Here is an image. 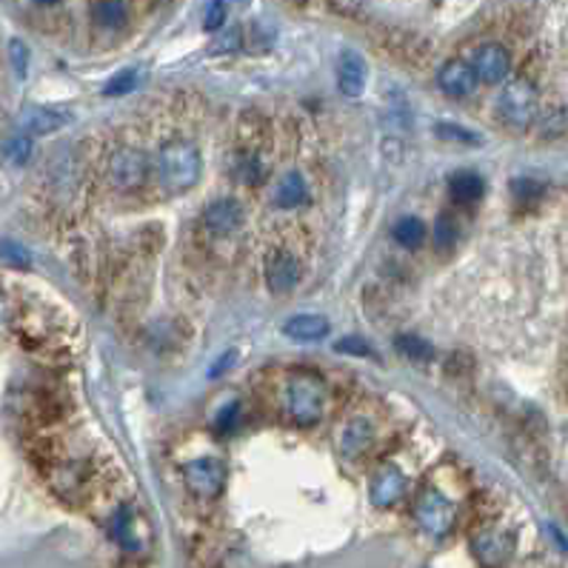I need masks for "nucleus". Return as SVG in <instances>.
I'll use <instances>...</instances> for the list:
<instances>
[{"instance_id": "nucleus-1", "label": "nucleus", "mask_w": 568, "mask_h": 568, "mask_svg": "<svg viewBox=\"0 0 568 568\" xmlns=\"http://www.w3.org/2000/svg\"><path fill=\"white\" fill-rule=\"evenodd\" d=\"M158 183L166 194H183L201 181V152L192 141H169L158 152Z\"/></svg>"}, {"instance_id": "nucleus-2", "label": "nucleus", "mask_w": 568, "mask_h": 568, "mask_svg": "<svg viewBox=\"0 0 568 568\" xmlns=\"http://www.w3.org/2000/svg\"><path fill=\"white\" fill-rule=\"evenodd\" d=\"M286 408L297 426H315L326 408V383L315 372H295L286 386Z\"/></svg>"}, {"instance_id": "nucleus-3", "label": "nucleus", "mask_w": 568, "mask_h": 568, "mask_svg": "<svg viewBox=\"0 0 568 568\" xmlns=\"http://www.w3.org/2000/svg\"><path fill=\"white\" fill-rule=\"evenodd\" d=\"M497 112L508 126H531L537 121V112H540V94H537L535 83L526 81V78L506 83V89L497 98Z\"/></svg>"}, {"instance_id": "nucleus-4", "label": "nucleus", "mask_w": 568, "mask_h": 568, "mask_svg": "<svg viewBox=\"0 0 568 568\" xmlns=\"http://www.w3.org/2000/svg\"><path fill=\"white\" fill-rule=\"evenodd\" d=\"M415 520L428 537H446L457 526V508L437 488H423L415 503Z\"/></svg>"}, {"instance_id": "nucleus-5", "label": "nucleus", "mask_w": 568, "mask_h": 568, "mask_svg": "<svg viewBox=\"0 0 568 568\" xmlns=\"http://www.w3.org/2000/svg\"><path fill=\"white\" fill-rule=\"evenodd\" d=\"M152 163L149 154L134 146H121L109 158V183L118 192H138L149 181Z\"/></svg>"}, {"instance_id": "nucleus-6", "label": "nucleus", "mask_w": 568, "mask_h": 568, "mask_svg": "<svg viewBox=\"0 0 568 568\" xmlns=\"http://www.w3.org/2000/svg\"><path fill=\"white\" fill-rule=\"evenodd\" d=\"M471 551L486 568H506L517 551V540L506 528H480L471 537Z\"/></svg>"}, {"instance_id": "nucleus-7", "label": "nucleus", "mask_w": 568, "mask_h": 568, "mask_svg": "<svg viewBox=\"0 0 568 568\" xmlns=\"http://www.w3.org/2000/svg\"><path fill=\"white\" fill-rule=\"evenodd\" d=\"M226 466L217 457H194L183 466V480L194 495L214 500L226 488Z\"/></svg>"}, {"instance_id": "nucleus-8", "label": "nucleus", "mask_w": 568, "mask_h": 568, "mask_svg": "<svg viewBox=\"0 0 568 568\" xmlns=\"http://www.w3.org/2000/svg\"><path fill=\"white\" fill-rule=\"evenodd\" d=\"M49 486L61 500L81 503L89 495V468L78 460H54L47 471Z\"/></svg>"}, {"instance_id": "nucleus-9", "label": "nucleus", "mask_w": 568, "mask_h": 568, "mask_svg": "<svg viewBox=\"0 0 568 568\" xmlns=\"http://www.w3.org/2000/svg\"><path fill=\"white\" fill-rule=\"evenodd\" d=\"M301 281V263L292 252H272L266 257V283L274 295H286Z\"/></svg>"}, {"instance_id": "nucleus-10", "label": "nucleus", "mask_w": 568, "mask_h": 568, "mask_svg": "<svg viewBox=\"0 0 568 568\" xmlns=\"http://www.w3.org/2000/svg\"><path fill=\"white\" fill-rule=\"evenodd\" d=\"M471 67H475L477 81L503 83L508 78V72H511V58H508V52L500 43H486V47H480L475 52Z\"/></svg>"}, {"instance_id": "nucleus-11", "label": "nucleus", "mask_w": 568, "mask_h": 568, "mask_svg": "<svg viewBox=\"0 0 568 568\" xmlns=\"http://www.w3.org/2000/svg\"><path fill=\"white\" fill-rule=\"evenodd\" d=\"M112 537L121 542V548L129 551V555H143V551H146V528H143V520L134 515L132 508H121V511L114 515Z\"/></svg>"}, {"instance_id": "nucleus-12", "label": "nucleus", "mask_w": 568, "mask_h": 568, "mask_svg": "<svg viewBox=\"0 0 568 568\" xmlns=\"http://www.w3.org/2000/svg\"><path fill=\"white\" fill-rule=\"evenodd\" d=\"M203 226H206V232L214 234V237H229V234H234L243 226L241 203L229 201V197L214 201L212 206H206V212H203Z\"/></svg>"}, {"instance_id": "nucleus-13", "label": "nucleus", "mask_w": 568, "mask_h": 568, "mask_svg": "<svg viewBox=\"0 0 568 568\" xmlns=\"http://www.w3.org/2000/svg\"><path fill=\"white\" fill-rule=\"evenodd\" d=\"M406 495V475L397 466H383L372 480V503L377 508H392Z\"/></svg>"}, {"instance_id": "nucleus-14", "label": "nucleus", "mask_w": 568, "mask_h": 568, "mask_svg": "<svg viewBox=\"0 0 568 568\" xmlns=\"http://www.w3.org/2000/svg\"><path fill=\"white\" fill-rule=\"evenodd\" d=\"M437 83H440V89L448 98H468L477 87L475 67L466 61H448L440 69V74H437Z\"/></svg>"}, {"instance_id": "nucleus-15", "label": "nucleus", "mask_w": 568, "mask_h": 568, "mask_svg": "<svg viewBox=\"0 0 568 568\" xmlns=\"http://www.w3.org/2000/svg\"><path fill=\"white\" fill-rule=\"evenodd\" d=\"M372 423L363 420V417H355L348 420L346 426L341 428V437H337V448H341L343 460H361L363 455L372 446Z\"/></svg>"}, {"instance_id": "nucleus-16", "label": "nucleus", "mask_w": 568, "mask_h": 568, "mask_svg": "<svg viewBox=\"0 0 568 568\" xmlns=\"http://www.w3.org/2000/svg\"><path fill=\"white\" fill-rule=\"evenodd\" d=\"M337 87L346 98H361L366 89V61L352 49H346L337 61Z\"/></svg>"}, {"instance_id": "nucleus-17", "label": "nucleus", "mask_w": 568, "mask_h": 568, "mask_svg": "<svg viewBox=\"0 0 568 568\" xmlns=\"http://www.w3.org/2000/svg\"><path fill=\"white\" fill-rule=\"evenodd\" d=\"M283 335L301 343H317L328 335V321L321 315H295L283 323Z\"/></svg>"}, {"instance_id": "nucleus-18", "label": "nucleus", "mask_w": 568, "mask_h": 568, "mask_svg": "<svg viewBox=\"0 0 568 568\" xmlns=\"http://www.w3.org/2000/svg\"><path fill=\"white\" fill-rule=\"evenodd\" d=\"M448 192H452V201L457 206H477L483 201V194H486V183L475 172H457L448 183Z\"/></svg>"}, {"instance_id": "nucleus-19", "label": "nucleus", "mask_w": 568, "mask_h": 568, "mask_svg": "<svg viewBox=\"0 0 568 568\" xmlns=\"http://www.w3.org/2000/svg\"><path fill=\"white\" fill-rule=\"evenodd\" d=\"M274 203L281 209H301L308 203V186L301 172H286L274 189Z\"/></svg>"}, {"instance_id": "nucleus-20", "label": "nucleus", "mask_w": 568, "mask_h": 568, "mask_svg": "<svg viewBox=\"0 0 568 568\" xmlns=\"http://www.w3.org/2000/svg\"><path fill=\"white\" fill-rule=\"evenodd\" d=\"M92 14L103 29H121L129 18V9L123 0H94Z\"/></svg>"}, {"instance_id": "nucleus-21", "label": "nucleus", "mask_w": 568, "mask_h": 568, "mask_svg": "<svg viewBox=\"0 0 568 568\" xmlns=\"http://www.w3.org/2000/svg\"><path fill=\"white\" fill-rule=\"evenodd\" d=\"M392 234H395V241L403 248H417L426 241V223L420 217H400L395 223V229H392Z\"/></svg>"}, {"instance_id": "nucleus-22", "label": "nucleus", "mask_w": 568, "mask_h": 568, "mask_svg": "<svg viewBox=\"0 0 568 568\" xmlns=\"http://www.w3.org/2000/svg\"><path fill=\"white\" fill-rule=\"evenodd\" d=\"M234 174L241 178L246 186H254V183H263V178H266V169H263L261 158L252 152V149H246V152L237 154V163H234Z\"/></svg>"}, {"instance_id": "nucleus-23", "label": "nucleus", "mask_w": 568, "mask_h": 568, "mask_svg": "<svg viewBox=\"0 0 568 568\" xmlns=\"http://www.w3.org/2000/svg\"><path fill=\"white\" fill-rule=\"evenodd\" d=\"M397 348H400V355H406L408 361H415V363H428L432 357H435L432 346H428L426 341H420V337H415V335L397 337Z\"/></svg>"}, {"instance_id": "nucleus-24", "label": "nucleus", "mask_w": 568, "mask_h": 568, "mask_svg": "<svg viewBox=\"0 0 568 568\" xmlns=\"http://www.w3.org/2000/svg\"><path fill=\"white\" fill-rule=\"evenodd\" d=\"M457 237H460V229H457L455 217L452 214H440L435 223V246L448 252V248H455Z\"/></svg>"}, {"instance_id": "nucleus-25", "label": "nucleus", "mask_w": 568, "mask_h": 568, "mask_svg": "<svg viewBox=\"0 0 568 568\" xmlns=\"http://www.w3.org/2000/svg\"><path fill=\"white\" fill-rule=\"evenodd\" d=\"M237 423H241V403H226V406L214 415L212 426L214 432L221 437H232V432L237 428Z\"/></svg>"}, {"instance_id": "nucleus-26", "label": "nucleus", "mask_w": 568, "mask_h": 568, "mask_svg": "<svg viewBox=\"0 0 568 568\" xmlns=\"http://www.w3.org/2000/svg\"><path fill=\"white\" fill-rule=\"evenodd\" d=\"M138 72L134 69H123V72H118L112 78V81L106 83V89H103V94H109V98H121V94H129L138 89Z\"/></svg>"}, {"instance_id": "nucleus-27", "label": "nucleus", "mask_w": 568, "mask_h": 568, "mask_svg": "<svg viewBox=\"0 0 568 568\" xmlns=\"http://www.w3.org/2000/svg\"><path fill=\"white\" fill-rule=\"evenodd\" d=\"M63 123V118L58 112H49V109H34L32 114L27 118V126L32 129V132H52V129H58Z\"/></svg>"}, {"instance_id": "nucleus-28", "label": "nucleus", "mask_w": 568, "mask_h": 568, "mask_svg": "<svg viewBox=\"0 0 568 568\" xmlns=\"http://www.w3.org/2000/svg\"><path fill=\"white\" fill-rule=\"evenodd\" d=\"M226 18H229L226 0H209L206 12H203V27H206L209 32H217V29L226 23Z\"/></svg>"}, {"instance_id": "nucleus-29", "label": "nucleus", "mask_w": 568, "mask_h": 568, "mask_svg": "<svg viewBox=\"0 0 568 568\" xmlns=\"http://www.w3.org/2000/svg\"><path fill=\"white\" fill-rule=\"evenodd\" d=\"M511 194H515L517 206H531V203L537 201L542 194V186L537 181H515V186H511Z\"/></svg>"}, {"instance_id": "nucleus-30", "label": "nucleus", "mask_w": 568, "mask_h": 568, "mask_svg": "<svg viewBox=\"0 0 568 568\" xmlns=\"http://www.w3.org/2000/svg\"><path fill=\"white\" fill-rule=\"evenodd\" d=\"M435 132L452 143H468V146H477V143H480V138H477L475 132H468V129L463 126H452V123H440V126H435Z\"/></svg>"}, {"instance_id": "nucleus-31", "label": "nucleus", "mask_w": 568, "mask_h": 568, "mask_svg": "<svg viewBox=\"0 0 568 568\" xmlns=\"http://www.w3.org/2000/svg\"><path fill=\"white\" fill-rule=\"evenodd\" d=\"M337 352L341 355H361V357H377L372 348H368L366 341H361V337H343L341 343H337Z\"/></svg>"}, {"instance_id": "nucleus-32", "label": "nucleus", "mask_w": 568, "mask_h": 568, "mask_svg": "<svg viewBox=\"0 0 568 568\" xmlns=\"http://www.w3.org/2000/svg\"><path fill=\"white\" fill-rule=\"evenodd\" d=\"M12 323H14V306H12V301H9V297L0 292V335H3V332H9V328H12Z\"/></svg>"}, {"instance_id": "nucleus-33", "label": "nucleus", "mask_w": 568, "mask_h": 568, "mask_svg": "<svg viewBox=\"0 0 568 568\" xmlns=\"http://www.w3.org/2000/svg\"><path fill=\"white\" fill-rule=\"evenodd\" d=\"M29 149H32L29 138H14V141L9 143V158H12L14 163H23L29 158Z\"/></svg>"}, {"instance_id": "nucleus-34", "label": "nucleus", "mask_w": 568, "mask_h": 568, "mask_svg": "<svg viewBox=\"0 0 568 568\" xmlns=\"http://www.w3.org/2000/svg\"><path fill=\"white\" fill-rule=\"evenodd\" d=\"M12 61L18 74H27V49H23L21 41H12Z\"/></svg>"}, {"instance_id": "nucleus-35", "label": "nucleus", "mask_w": 568, "mask_h": 568, "mask_svg": "<svg viewBox=\"0 0 568 568\" xmlns=\"http://www.w3.org/2000/svg\"><path fill=\"white\" fill-rule=\"evenodd\" d=\"M38 3H58V0H38Z\"/></svg>"}]
</instances>
